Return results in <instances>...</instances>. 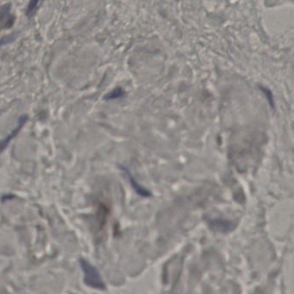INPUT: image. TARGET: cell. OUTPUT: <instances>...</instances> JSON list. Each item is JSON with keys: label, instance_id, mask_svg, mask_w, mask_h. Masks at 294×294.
<instances>
[{"label": "cell", "instance_id": "6da1fadb", "mask_svg": "<svg viewBox=\"0 0 294 294\" xmlns=\"http://www.w3.org/2000/svg\"><path fill=\"white\" fill-rule=\"evenodd\" d=\"M81 267L85 274V282L93 288L105 289V284L97 270L86 260H81Z\"/></svg>", "mask_w": 294, "mask_h": 294}, {"label": "cell", "instance_id": "7a4b0ae2", "mask_svg": "<svg viewBox=\"0 0 294 294\" xmlns=\"http://www.w3.org/2000/svg\"><path fill=\"white\" fill-rule=\"evenodd\" d=\"M15 22L14 15L11 13V4L0 6V30H6L13 26Z\"/></svg>", "mask_w": 294, "mask_h": 294}, {"label": "cell", "instance_id": "3957f363", "mask_svg": "<svg viewBox=\"0 0 294 294\" xmlns=\"http://www.w3.org/2000/svg\"><path fill=\"white\" fill-rule=\"evenodd\" d=\"M27 120H28V117H27V116H22V117H20L19 120H18V124H17L16 129H14L13 131H11V133L9 135V136L6 137V138L2 140V141H0V153L3 152L4 150H6L7 146H8L9 143L11 142V140L15 138V136L19 133V131H21V129L23 127L25 122H27Z\"/></svg>", "mask_w": 294, "mask_h": 294}, {"label": "cell", "instance_id": "277c9868", "mask_svg": "<svg viewBox=\"0 0 294 294\" xmlns=\"http://www.w3.org/2000/svg\"><path fill=\"white\" fill-rule=\"evenodd\" d=\"M128 178H130V181H131V185L133 186L134 189L136 190V192L138 193L139 195H141L142 197H149L150 196V193L149 191L146 190V189L143 188L142 186H140L137 182H136L135 180H134L133 177L131 176L129 172H127Z\"/></svg>", "mask_w": 294, "mask_h": 294}, {"label": "cell", "instance_id": "5b68a950", "mask_svg": "<svg viewBox=\"0 0 294 294\" xmlns=\"http://www.w3.org/2000/svg\"><path fill=\"white\" fill-rule=\"evenodd\" d=\"M38 4L39 2H37V1H32L31 3L29 4L28 8H27V11H26V13H27V16L28 17H31V16H33L34 13H35V11H36V9H37V6H38Z\"/></svg>", "mask_w": 294, "mask_h": 294}, {"label": "cell", "instance_id": "8992f818", "mask_svg": "<svg viewBox=\"0 0 294 294\" xmlns=\"http://www.w3.org/2000/svg\"><path fill=\"white\" fill-rule=\"evenodd\" d=\"M118 92V90H114L113 92H111L110 94L106 96V99H108V100H110V99H115V97H119L120 95H121V93H119V92Z\"/></svg>", "mask_w": 294, "mask_h": 294}]
</instances>
